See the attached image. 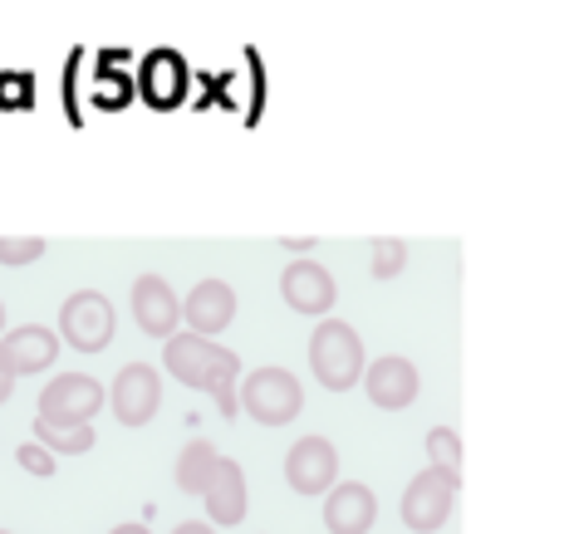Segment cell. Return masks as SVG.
Wrapping results in <instances>:
<instances>
[{
    "mask_svg": "<svg viewBox=\"0 0 569 534\" xmlns=\"http://www.w3.org/2000/svg\"><path fill=\"white\" fill-rule=\"evenodd\" d=\"M162 367H168L182 387H197V393L217 397V407H221V417L227 422L241 412V387H236V377H241V359H236L231 349H221L217 339H201V334L177 329V334L162 343Z\"/></svg>",
    "mask_w": 569,
    "mask_h": 534,
    "instance_id": "obj_1",
    "label": "cell"
},
{
    "mask_svg": "<svg viewBox=\"0 0 569 534\" xmlns=\"http://www.w3.org/2000/svg\"><path fill=\"white\" fill-rule=\"evenodd\" d=\"M310 367L319 377V387H329V393H349L353 383H363V339L353 324H343V319H319L315 334H310Z\"/></svg>",
    "mask_w": 569,
    "mask_h": 534,
    "instance_id": "obj_2",
    "label": "cell"
},
{
    "mask_svg": "<svg viewBox=\"0 0 569 534\" xmlns=\"http://www.w3.org/2000/svg\"><path fill=\"white\" fill-rule=\"evenodd\" d=\"M118 334V310L109 294L99 290H74L59 304V343H69L74 353H103Z\"/></svg>",
    "mask_w": 569,
    "mask_h": 534,
    "instance_id": "obj_3",
    "label": "cell"
},
{
    "mask_svg": "<svg viewBox=\"0 0 569 534\" xmlns=\"http://www.w3.org/2000/svg\"><path fill=\"white\" fill-rule=\"evenodd\" d=\"M241 407L251 412L260 426H290L305 412V387L290 367H256L241 383Z\"/></svg>",
    "mask_w": 569,
    "mask_h": 534,
    "instance_id": "obj_4",
    "label": "cell"
},
{
    "mask_svg": "<svg viewBox=\"0 0 569 534\" xmlns=\"http://www.w3.org/2000/svg\"><path fill=\"white\" fill-rule=\"evenodd\" d=\"M109 407V393H103L99 377L89 373H59L44 383L40 393V412L34 417L50 426H93V417Z\"/></svg>",
    "mask_w": 569,
    "mask_h": 534,
    "instance_id": "obj_5",
    "label": "cell"
},
{
    "mask_svg": "<svg viewBox=\"0 0 569 534\" xmlns=\"http://www.w3.org/2000/svg\"><path fill=\"white\" fill-rule=\"evenodd\" d=\"M457 485L452 476H442V471L422 466L418 476L402 485V501H398V515H402V530L412 534H437L452 520V501H457Z\"/></svg>",
    "mask_w": 569,
    "mask_h": 534,
    "instance_id": "obj_6",
    "label": "cell"
},
{
    "mask_svg": "<svg viewBox=\"0 0 569 534\" xmlns=\"http://www.w3.org/2000/svg\"><path fill=\"white\" fill-rule=\"evenodd\" d=\"M284 485L295 495H329L339 485V451L329 436H300L290 451H284Z\"/></svg>",
    "mask_w": 569,
    "mask_h": 534,
    "instance_id": "obj_7",
    "label": "cell"
},
{
    "mask_svg": "<svg viewBox=\"0 0 569 534\" xmlns=\"http://www.w3.org/2000/svg\"><path fill=\"white\" fill-rule=\"evenodd\" d=\"M162 407V373L148 363H128L118 367L113 387H109V412L123 426H148L152 417H158Z\"/></svg>",
    "mask_w": 569,
    "mask_h": 534,
    "instance_id": "obj_8",
    "label": "cell"
},
{
    "mask_svg": "<svg viewBox=\"0 0 569 534\" xmlns=\"http://www.w3.org/2000/svg\"><path fill=\"white\" fill-rule=\"evenodd\" d=\"M280 294H284V304H290L295 314H310V319H325L329 310H335V300H339L335 275H329V270L319 265V260H310V255L290 260V265L280 270Z\"/></svg>",
    "mask_w": 569,
    "mask_h": 534,
    "instance_id": "obj_9",
    "label": "cell"
},
{
    "mask_svg": "<svg viewBox=\"0 0 569 534\" xmlns=\"http://www.w3.org/2000/svg\"><path fill=\"white\" fill-rule=\"evenodd\" d=\"M363 387H369V402H373V407L402 412V407H412V402H418L422 377H418V367L402 359V353H383L378 363L363 367Z\"/></svg>",
    "mask_w": 569,
    "mask_h": 534,
    "instance_id": "obj_10",
    "label": "cell"
},
{
    "mask_svg": "<svg viewBox=\"0 0 569 534\" xmlns=\"http://www.w3.org/2000/svg\"><path fill=\"white\" fill-rule=\"evenodd\" d=\"M133 319L148 339H162L168 343L182 324V300L172 294V284L162 275H138L133 280Z\"/></svg>",
    "mask_w": 569,
    "mask_h": 534,
    "instance_id": "obj_11",
    "label": "cell"
},
{
    "mask_svg": "<svg viewBox=\"0 0 569 534\" xmlns=\"http://www.w3.org/2000/svg\"><path fill=\"white\" fill-rule=\"evenodd\" d=\"M207 525L217 530V525H227L236 530L246 520V510H251V491H246V466L241 461H231V456H221L217 461V476H211L207 485Z\"/></svg>",
    "mask_w": 569,
    "mask_h": 534,
    "instance_id": "obj_12",
    "label": "cell"
},
{
    "mask_svg": "<svg viewBox=\"0 0 569 534\" xmlns=\"http://www.w3.org/2000/svg\"><path fill=\"white\" fill-rule=\"evenodd\" d=\"M378 520V495L363 481H339L325 495V530L329 534H369Z\"/></svg>",
    "mask_w": 569,
    "mask_h": 534,
    "instance_id": "obj_13",
    "label": "cell"
},
{
    "mask_svg": "<svg viewBox=\"0 0 569 534\" xmlns=\"http://www.w3.org/2000/svg\"><path fill=\"white\" fill-rule=\"evenodd\" d=\"M182 319H187V334H201V339H217L221 329H231L236 319V290L227 280H201L182 304Z\"/></svg>",
    "mask_w": 569,
    "mask_h": 534,
    "instance_id": "obj_14",
    "label": "cell"
},
{
    "mask_svg": "<svg viewBox=\"0 0 569 534\" xmlns=\"http://www.w3.org/2000/svg\"><path fill=\"white\" fill-rule=\"evenodd\" d=\"M0 353H6L10 373L26 377V373H44V367H54L59 359V334L44 324H20V329H6L0 334Z\"/></svg>",
    "mask_w": 569,
    "mask_h": 534,
    "instance_id": "obj_15",
    "label": "cell"
},
{
    "mask_svg": "<svg viewBox=\"0 0 569 534\" xmlns=\"http://www.w3.org/2000/svg\"><path fill=\"white\" fill-rule=\"evenodd\" d=\"M217 461L221 451L207 442V436H192L182 451H177V466H172V481L182 495H207L211 476H217Z\"/></svg>",
    "mask_w": 569,
    "mask_h": 534,
    "instance_id": "obj_16",
    "label": "cell"
},
{
    "mask_svg": "<svg viewBox=\"0 0 569 534\" xmlns=\"http://www.w3.org/2000/svg\"><path fill=\"white\" fill-rule=\"evenodd\" d=\"M34 442L50 456H84V451L99 446V436H93V426H50L34 417Z\"/></svg>",
    "mask_w": 569,
    "mask_h": 534,
    "instance_id": "obj_17",
    "label": "cell"
},
{
    "mask_svg": "<svg viewBox=\"0 0 569 534\" xmlns=\"http://www.w3.org/2000/svg\"><path fill=\"white\" fill-rule=\"evenodd\" d=\"M427 466L461 481V436L452 426H432V432H427Z\"/></svg>",
    "mask_w": 569,
    "mask_h": 534,
    "instance_id": "obj_18",
    "label": "cell"
},
{
    "mask_svg": "<svg viewBox=\"0 0 569 534\" xmlns=\"http://www.w3.org/2000/svg\"><path fill=\"white\" fill-rule=\"evenodd\" d=\"M369 275L373 280H393L402 275V265H408V245L398 241V235H378V241L369 245Z\"/></svg>",
    "mask_w": 569,
    "mask_h": 534,
    "instance_id": "obj_19",
    "label": "cell"
},
{
    "mask_svg": "<svg viewBox=\"0 0 569 534\" xmlns=\"http://www.w3.org/2000/svg\"><path fill=\"white\" fill-rule=\"evenodd\" d=\"M50 245L40 235H0V265H34Z\"/></svg>",
    "mask_w": 569,
    "mask_h": 534,
    "instance_id": "obj_20",
    "label": "cell"
},
{
    "mask_svg": "<svg viewBox=\"0 0 569 534\" xmlns=\"http://www.w3.org/2000/svg\"><path fill=\"white\" fill-rule=\"evenodd\" d=\"M16 461H20V471H30V476H40V481H50V476H54V466H59V461H54L40 442L16 446Z\"/></svg>",
    "mask_w": 569,
    "mask_h": 534,
    "instance_id": "obj_21",
    "label": "cell"
},
{
    "mask_svg": "<svg viewBox=\"0 0 569 534\" xmlns=\"http://www.w3.org/2000/svg\"><path fill=\"white\" fill-rule=\"evenodd\" d=\"M10 393H16V373H10L6 353H0V407H6V402H10Z\"/></svg>",
    "mask_w": 569,
    "mask_h": 534,
    "instance_id": "obj_22",
    "label": "cell"
},
{
    "mask_svg": "<svg viewBox=\"0 0 569 534\" xmlns=\"http://www.w3.org/2000/svg\"><path fill=\"white\" fill-rule=\"evenodd\" d=\"M172 534H217V530H211L207 520H182V525H177Z\"/></svg>",
    "mask_w": 569,
    "mask_h": 534,
    "instance_id": "obj_23",
    "label": "cell"
},
{
    "mask_svg": "<svg viewBox=\"0 0 569 534\" xmlns=\"http://www.w3.org/2000/svg\"><path fill=\"white\" fill-rule=\"evenodd\" d=\"M280 245H284V251H315L310 235H305V241H295V235H280Z\"/></svg>",
    "mask_w": 569,
    "mask_h": 534,
    "instance_id": "obj_24",
    "label": "cell"
},
{
    "mask_svg": "<svg viewBox=\"0 0 569 534\" xmlns=\"http://www.w3.org/2000/svg\"><path fill=\"white\" fill-rule=\"evenodd\" d=\"M109 534H152L148 525H138V520H128V525H113Z\"/></svg>",
    "mask_w": 569,
    "mask_h": 534,
    "instance_id": "obj_25",
    "label": "cell"
},
{
    "mask_svg": "<svg viewBox=\"0 0 569 534\" xmlns=\"http://www.w3.org/2000/svg\"><path fill=\"white\" fill-rule=\"evenodd\" d=\"M0 334H6V304H0Z\"/></svg>",
    "mask_w": 569,
    "mask_h": 534,
    "instance_id": "obj_26",
    "label": "cell"
},
{
    "mask_svg": "<svg viewBox=\"0 0 569 534\" xmlns=\"http://www.w3.org/2000/svg\"><path fill=\"white\" fill-rule=\"evenodd\" d=\"M0 534H10V530H0Z\"/></svg>",
    "mask_w": 569,
    "mask_h": 534,
    "instance_id": "obj_27",
    "label": "cell"
}]
</instances>
